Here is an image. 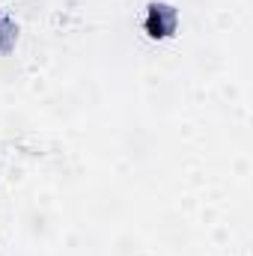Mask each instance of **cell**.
<instances>
[{
	"instance_id": "6da1fadb",
	"label": "cell",
	"mask_w": 253,
	"mask_h": 256,
	"mask_svg": "<svg viewBox=\"0 0 253 256\" xmlns=\"http://www.w3.org/2000/svg\"><path fill=\"white\" fill-rule=\"evenodd\" d=\"M176 24H179V15L173 6L167 3H152L146 9V18H143V30L149 39H170L176 33Z\"/></svg>"
}]
</instances>
